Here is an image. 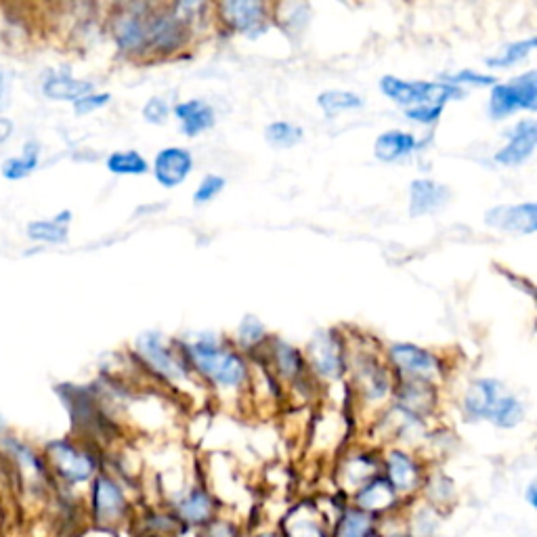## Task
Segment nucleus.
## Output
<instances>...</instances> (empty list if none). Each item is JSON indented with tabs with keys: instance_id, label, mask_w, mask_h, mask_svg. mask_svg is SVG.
Here are the masks:
<instances>
[{
	"instance_id": "473e14b6",
	"label": "nucleus",
	"mask_w": 537,
	"mask_h": 537,
	"mask_svg": "<svg viewBox=\"0 0 537 537\" xmlns=\"http://www.w3.org/2000/svg\"><path fill=\"white\" fill-rule=\"evenodd\" d=\"M535 47V38H527V40H521V42H514V45H508L498 57H489L487 59V66L491 68H506V66H512V63L521 61L523 57H527Z\"/></svg>"
},
{
	"instance_id": "c03bdc74",
	"label": "nucleus",
	"mask_w": 537,
	"mask_h": 537,
	"mask_svg": "<svg viewBox=\"0 0 537 537\" xmlns=\"http://www.w3.org/2000/svg\"><path fill=\"white\" fill-rule=\"evenodd\" d=\"M13 135V122L7 118H0V145L9 141Z\"/></svg>"
},
{
	"instance_id": "49530a36",
	"label": "nucleus",
	"mask_w": 537,
	"mask_h": 537,
	"mask_svg": "<svg viewBox=\"0 0 537 537\" xmlns=\"http://www.w3.org/2000/svg\"><path fill=\"white\" fill-rule=\"evenodd\" d=\"M9 468H5V464H3V460H0V485H7L9 483Z\"/></svg>"
},
{
	"instance_id": "f8f14e48",
	"label": "nucleus",
	"mask_w": 537,
	"mask_h": 537,
	"mask_svg": "<svg viewBox=\"0 0 537 537\" xmlns=\"http://www.w3.org/2000/svg\"><path fill=\"white\" fill-rule=\"evenodd\" d=\"M510 143L496 154V162L506 166H519L535 152L537 126L533 120H523L510 131Z\"/></svg>"
},
{
	"instance_id": "6ab92c4d",
	"label": "nucleus",
	"mask_w": 537,
	"mask_h": 537,
	"mask_svg": "<svg viewBox=\"0 0 537 537\" xmlns=\"http://www.w3.org/2000/svg\"><path fill=\"white\" fill-rule=\"evenodd\" d=\"M45 95L53 101H78L82 97L91 95L93 84L84 82V80H76L70 74H53L47 78L45 87H42Z\"/></svg>"
},
{
	"instance_id": "37998d69",
	"label": "nucleus",
	"mask_w": 537,
	"mask_h": 537,
	"mask_svg": "<svg viewBox=\"0 0 537 537\" xmlns=\"http://www.w3.org/2000/svg\"><path fill=\"white\" fill-rule=\"evenodd\" d=\"M525 502L529 504L531 510H537V483L531 481L525 489Z\"/></svg>"
},
{
	"instance_id": "7ed1b4c3",
	"label": "nucleus",
	"mask_w": 537,
	"mask_h": 537,
	"mask_svg": "<svg viewBox=\"0 0 537 537\" xmlns=\"http://www.w3.org/2000/svg\"><path fill=\"white\" fill-rule=\"evenodd\" d=\"M380 91L401 105H441L451 99L460 97L462 91L456 84L447 82H405L395 76H386L380 80Z\"/></svg>"
},
{
	"instance_id": "a19ab883",
	"label": "nucleus",
	"mask_w": 537,
	"mask_h": 537,
	"mask_svg": "<svg viewBox=\"0 0 537 537\" xmlns=\"http://www.w3.org/2000/svg\"><path fill=\"white\" fill-rule=\"evenodd\" d=\"M456 82V87H458V82H466V84H477V87H489V84H496V78H491V76H485V74H477V72H470V70H464L456 76H451V84Z\"/></svg>"
},
{
	"instance_id": "f257e3e1",
	"label": "nucleus",
	"mask_w": 537,
	"mask_h": 537,
	"mask_svg": "<svg viewBox=\"0 0 537 537\" xmlns=\"http://www.w3.org/2000/svg\"><path fill=\"white\" fill-rule=\"evenodd\" d=\"M89 525L110 529V531H122L128 523H131V500H128L124 487L105 472L91 481L89 487V500L87 510Z\"/></svg>"
},
{
	"instance_id": "e433bc0d",
	"label": "nucleus",
	"mask_w": 537,
	"mask_h": 537,
	"mask_svg": "<svg viewBox=\"0 0 537 537\" xmlns=\"http://www.w3.org/2000/svg\"><path fill=\"white\" fill-rule=\"evenodd\" d=\"M265 334V328L259 319H254V317H246L242 324H240V340L244 342V345H256V342H259Z\"/></svg>"
},
{
	"instance_id": "f3484780",
	"label": "nucleus",
	"mask_w": 537,
	"mask_h": 537,
	"mask_svg": "<svg viewBox=\"0 0 537 537\" xmlns=\"http://www.w3.org/2000/svg\"><path fill=\"white\" fill-rule=\"evenodd\" d=\"M447 198H449V189L445 185L420 179L412 183L410 210L414 217H422V214L441 208L447 202Z\"/></svg>"
},
{
	"instance_id": "2f4dec72",
	"label": "nucleus",
	"mask_w": 537,
	"mask_h": 537,
	"mask_svg": "<svg viewBox=\"0 0 537 537\" xmlns=\"http://www.w3.org/2000/svg\"><path fill=\"white\" fill-rule=\"evenodd\" d=\"M267 139L275 147H294L303 141V128H298L290 122H273L267 128Z\"/></svg>"
},
{
	"instance_id": "4be33fe9",
	"label": "nucleus",
	"mask_w": 537,
	"mask_h": 537,
	"mask_svg": "<svg viewBox=\"0 0 537 537\" xmlns=\"http://www.w3.org/2000/svg\"><path fill=\"white\" fill-rule=\"evenodd\" d=\"M418 141L414 135L403 131H389L382 133L376 141V156L384 162H397L405 156H410L416 149Z\"/></svg>"
},
{
	"instance_id": "c85d7f7f",
	"label": "nucleus",
	"mask_w": 537,
	"mask_h": 537,
	"mask_svg": "<svg viewBox=\"0 0 537 537\" xmlns=\"http://www.w3.org/2000/svg\"><path fill=\"white\" fill-rule=\"evenodd\" d=\"M38 166V145L36 143H28L24 147V154L11 158L3 164V177L9 181H19L30 177Z\"/></svg>"
},
{
	"instance_id": "a18cd8bd",
	"label": "nucleus",
	"mask_w": 537,
	"mask_h": 537,
	"mask_svg": "<svg viewBox=\"0 0 537 537\" xmlns=\"http://www.w3.org/2000/svg\"><path fill=\"white\" fill-rule=\"evenodd\" d=\"M5 97H7V80H5V74L0 72V107L5 105Z\"/></svg>"
},
{
	"instance_id": "9d476101",
	"label": "nucleus",
	"mask_w": 537,
	"mask_h": 537,
	"mask_svg": "<svg viewBox=\"0 0 537 537\" xmlns=\"http://www.w3.org/2000/svg\"><path fill=\"white\" fill-rule=\"evenodd\" d=\"M487 223L502 231L533 233L537 229V210L533 202L519 206H496L487 212Z\"/></svg>"
},
{
	"instance_id": "72a5a7b5",
	"label": "nucleus",
	"mask_w": 537,
	"mask_h": 537,
	"mask_svg": "<svg viewBox=\"0 0 537 537\" xmlns=\"http://www.w3.org/2000/svg\"><path fill=\"white\" fill-rule=\"evenodd\" d=\"M198 537H244L242 527L235 523L233 519L219 517L212 519L208 525L198 529Z\"/></svg>"
},
{
	"instance_id": "aec40b11",
	"label": "nucleus",
	"mask_w": 537,
	"mask_h": 537,
	"mask_svg": "<svg viewBox=\"0 0 537 537\" xmlns=\"http://www.w3.org/2000/svg\"><path fill=\"white\" fill-rule=\"evenodd\" d=\"M500 397V384L496 380H477L466 395V410L472 418H487L493 403Z\"/></svg>"
},
{
	"instance_id": "5701e85b",
	"label": "nucleus",
	"mask_w": 537,
	"mask_h": 537,
	"mask_svg": "<svg viewBox=\"0 0 537 537\" xmlns=\"http://www.w3.org/2000/svg\"><path fill=\"white\" fill-rule=\"evenodd\" d=\"M311 355H313V361H315V368L319 374L324 376H338L340 370H342V355H340V349L336 345V340L321 334L315 338L313 347H311Z\"/></svg>"
},
{
	"instance_id": "4468645a",
	"label": "nucleus",
	"mask_w": 537,
	"mask_h": 537,
	"mask_svg": "<svg viewBox=\"0 0 537 537\" xmlns=\"http://www.w3.org/2000/svg\"><path fill=\"white\" fill-rule=\"evenodd\" d=\"M391 359L401 372L412 374L416 378H431L439 372L437 357L414 345H395L391 349Z\"/></svg>"
},
{
	"instance_id": "ea45409f",
	"label": "nucleus",
	"mask_w": 537,
	"mask_h": 537,
	"mask_svg": "<svg viewBox=\"0 0 537 537\" xmlns=\"http://www.w3.org/2000/svg\"><path fill=\"white\" fill-rule=\"evenodd\" d=\"M112 97L110 95H107V93H103V95H87V97H82V99H78L76 103H74V110H76V114H91V112H95V110H99V107H103L107 101H110Z\"/></svg>"
},
{
	"instance_id": "f03ea898",
	"label": "nucleus",
	"mask_w": 537,
	"mask_h": 537,
	"mask_svg": "<svg viewBox=\"0 0 537 537\" xmlns=\"http://www.w3.org/2000/svg\"><path fill=\"white\" fill-rule=\"evenodd\" d=\"M42 458H45L51 479H55L61 487L76 489L80 485H91V481L99 475L97 458L91 451L70 441L49 443Z\"/></svg>"
},
{
	"instance_id": "f704fd0d",
	"label": "nucleus",
	"mask_w": 537,
	"mask_h": 537,
	"mask_svg": "<svg viewBox=\"0 0 537 537\" xmlns=\"http://www.w3.org/2000/svg\"><path fill=\"white\" fill-rule=\"evenodd\" d=\"M275 357H277L279 370H282L286 376H294L300 370V355L292 347H288L286 342H277Z\"/></svg>"
},
{
	"instance_id": "7c9ffc66",
	"label": "nucleus",
	"mask_w": 537,
	"mask_h": 537,
	"mask_svg": "<svg viewBox=\"0 0 537 537\" xmlns=\"http://www.w3.org/2000/svg\"><path fill=\"white\" fill-rule=\"evenodd\" d=\"M319 105L324 107L326 114H340V112L357 110V107L363 105V101L361 97L349 91H326L319 95Z\"/></svg>"
},
{
	"instance_id": "4c0bfd02",
	"label": "nucleus",
	"mask_w": 537,
	"mask_h": 537,
	"mask_svg": "<svg viewBox=\"0 0 537 537\" xmlns=\"http://www.w3.org/2000/svg\"><path fill=\"white\" fill-rule=\"evenodd\" d=\"M443 112L441 105H418V107H412V110H407V118L414 120V122H420V124H433L439 120Z\"/></svg>"
},
{
	"instance_id": "39448f33",
	"label": "nucleus",
	"mask_w": 537,
	"mask_h": 537,
	"mask_svg": "<svg viewBox=\"0 0 537 537\" xmlns=\"http://www.w3.org/2000/svg\"><path fill=\"white\" fill-rule=\"evenodd\" d=\"M535 87H537L535 72H527L508 84H496L489 99L491 118L500 120L512 114L514 110H519V107H523V110H535L537 107Z\"/></svg>"
},
{
	"instance_id": "cd10ccee",
	"label": "nucleus",
	"mask_w": 537,
	"mask_h": 537,
	"mask_svg": "<svg viewBox=\"0 0 537 537\" xmlns=\"http://www.w3.org/2000/svg\"><path fill=\"white\" fill-rule=\"evenodd\" d=\"M523 416H525L523 403L517 397H510V395L502 397L500 395L498 401L493 403L487 420H491L500 428H512V426H517L519 422H523Z\"/></svg>"
},
{
	"instance_id": "09e8293b",
	"label": "nucleus",
	"mask_w": 537,
	"mask_h": 537,
	"mask_svg": "<svg viewBox=\"0 0 537 537\" xmlns=\"http://www.w3.org/2000/svg\"><path fill=\"white\" fill-rule=\"evenodd\" d=\"M368 537H382V535H380V533H378V531H376V529H374V531H372V533H370V535H368Z\"/></svg>"
},
{
	"instance_id": "58836bf2",
	"label": "nucleus",
	"mask_w": 537,
	"mask_h": 537,
	"mask_svg": "<svg viewBox=\"0 0 537 537\" xmlns=\"http://www.w3.org/2000/svg\"><path fill=\"white\" fill-rule=\"evenodd\" d=\"M168 114H170V107H168V103H166L164 99H160V97L149 99V101L145 103V107H143V116H145V120L154 122V124H162V122L168 118Z\"/></svg>"
},
{
	"instance_id": "20e7f679",
	"label": "nucleus",
	"mask_w": 537,
	"mask_h": 537,
	"mask_svg": "<svg viewBox=\"0 0 537 537\" xmlns=\"http://www.w3.org/2000/svg\"><path fill=\"white\" fill-rule=\"evenodd\" d=\"M191 359L198 365V370L210 376L217 384L223 386H238L246 378V365L235 355L221 351L212 342H198L191 347Z\"/></svg>"
},
{
	"instance_id": "c9c22d12",
	"label": "nucleus",
	"mask_w": 537,
	"mask_h": 537,
	"mask_svg": "<svg viewBox=\"0 0 537 537\" xmlns=\"http://www.w3.org/2000/svg\"><path fill=\"white\" fill-rule=\"evenodd\" d=\"M225 187V179L217 177V175H208L202 185L198 187V191L193 193V200H196L198 204H204V202H210L214 196H219V193L223 191Z\"/></svg>"
},
{
	"instance_id": "a211bd4d",
	"label": "nucleus",
	"mask_w": 537,
	"mask_h": 537,
	"mask_svg": "<svg viewBox=\"0 0 537 537\" xmlns=\"http://www.w3.org/2000/svg\"><path fill=\"white\" fill-rule=\"evenodd\" d=\"M175 114L183 126L185 135H189V137H196V135L208 131V128L214 124L212 107L200 99L179 103Z\"/></svg>"
},
{
	"instance_id": "9b49d317",
	"label": "nucleus",
	"mask_w": 537,
	"mask_h": 537,
	"mask_svg": "<svg viewBox=\"0 0 537 537\" xmlns=\"http://www.w3.org/2000/svg\"><path fill=\"white\" fill-rule=\"evenodd\" d=\"M191 154L181 147H166L156 156L154 162V175L160 185L164 187H177L181 185L191 173Z\"/></svg>"
},
{
	"instance_id": "423d86ee",
	"label": "nucleus",
	"mask_w": 537,
	"mask_h": 537,
	"mask_svg": "<svg viewBox=\"0 0 537 537\" xmlns=\"http://www.w3.org/2000/svg\"><path fill=\"white\" fill-rule=\"evenodd\" d=\"M279 533L282 537H332V523L313 502H300L284 514Z\"/></svg>"
},
{
	"instance_id": "2eb2a0df",
	"label": "nucleus",
	"mask_w": 537,
	"mask_h": 537,
	"mask_svg": "<svg viewBox=\"0 0 537 537\" xmlns=\"http://www.w3.org/2000/svg\"><path fill=\"white\" fill-rule=\"evenodd\" d=\"M183 38L185 28L179 15H162L156 17L152 24H147V42L160 51H173L181 47Z\"/></svg>"
},
{
	"instance_id": "dca6fc26",
	"label": "nucleus",
	"mask_w": 537,
	"mask_h": 537,
	"mask_svg": "<svg viewBox=\"0 0 537 537\" xmlns=\"http://www.w3.org/2000/svg\"><path fill=\"white\" fill-rule=\"evenodd\" d=\"M137 347H139L141 355L145 357V361L162 376H166V378L183 376L181 365L175 361L173 355H170V351L164 349L158 334H143L137 342Z\"/></svg>"
},
{
	"instance_id": "6e6552de",
	"label": "nucleus",
	"mask_w": 537,
	"mask_h": 537,
	"mask_svg": "<svg viewBox=\"0 0 537 537\" xmlns=\"http://www.w3.org/2000/svg\"><path fill=\"white\" fill-rule=\"evenodd\" d=\"M219 508H221L219 500L214 498L208 489L193 487L187 493H183L173 512L177 514V519L181 521L183 527L202 529L212 519L219 517L221 514Z\"/></svg>"
},
{
	"instance_id": "ddd939ff",
	"label": "nucleus",
	"mask_w": 537,
	"mask_h": 537,
	"mask_svg": "<svg viewBox=\"0 0 537 537\" xmlns=\"http://www.w3.org/2000/svg\"><path fill=\"white\" fill-rule=\"evenodd\" d=\"M221 13L225 17V21L246 34H259L265 30V5L256 3V0H248V3H240V0H235V3H223Z\"/></svg>"
},
{
	"instance_id": "de8ad7c7",
	"label": "nucleus",
	"mask_w": 537,
	"mask_h": 537,
	"mask_svg": "<svg viewBox=\"0 0 537 537\" xmlns=\"http://www.w3.org/2000/svg\"><path fill=\"white\" fill-rule=\"evenodd\" d=\"M254 537H282V533L275 531V529H269V531H261L259 535H254Z\"/></svg>"
},
{
	"instance_id": "412c9836",
	"label": "nucleus",
	"mask_w": 537,
	"mask_h": 537,
	"mask_svg": "<svg viewBox=\"0 0 537 537\" xmlns=\"http://www.w3.org/2000/svg\"><path fill=\"white\" fill-rule=\"evenodd\" d=\"M378 477V464L368 456L351 458L340 470V485L345 491H359L365 483Z\"/></svg>"
},
{
	"instance_id": "0eeeda50",
	"label": "nucleus",
	"mask_w": 537,
	"mask_h": 537,
	"mask_svg": "<svg viewBox=\"0 0 537 537\" xmlns=\"http://www.w3.org/2000/svg\"><path fill=\"white\" fill-rule=\"evenodd\" d=\"M399 504L401 500L395 489L380 475L353 493V508L368 514L374 521L391 517Z\"/></svg>"
},
{
	"instance_id": "c756f323",
	"label": "nucleus",
	"mask_w": 537,
	"mask_h": 537,
	"mask_svg": "<svg viewBox=\"0 0 537 537\" xmlns=\"http://www.w3.org/2000/svg\"><path fill=\"white\" fill-rule=\"evenodd\" d=\"M107 168L114 175H145L147 162L139 152H116L107 158Z\"/></svg>"
},
{
	"instance_id": "1a4fd4ad",
	"label": "nucleus",
	"mask_w": 537,
	"mask_h": 537,
	"mask_svg": "<svg viewBox=\"0 0 537 537\" xmlns=\"http://www.w3.org/2000/svg\"><path fill=\"white\" fill-rule=\"evenodd\" d=\"M384 470H386L384 479L395 489L399 500L412 498L414 493H418L424 487V477L418 462L410 454H405V451L399 449L391 451L384 460Z\"/></svg>"
},
{
	"instance_id": "a878e982",
	"label": "nucleus",
	"mask_w": 537,
	"mask_h": 537,
	"mask_svg": "<svg viewBox=\"0 0 537 537\" xmlns=\"http://www.w3.org/2000/svg\"><path fill=\"white\" fill-rule=\"evenodd\" d=\"M116 40L124 51H139L147 45V24L141 15H122L116 24Z\"/></svg>"
},
{
	"instance_id": "79ce46f5",
	"label": "nucleus",
	"mask_w": 537,
	"mask_h": 537,
	"mask_svg": "<svg viewBox=\"0 0 537 537\" xmlns=\"http://www.w3.org/2000/svg\"><path fill=\"white\" fill-rule=\"evenodd\" d=\"M78 537H120V533L118 531H110V529H101V527L87 525V527H82V531L78 533Z\"/></svg>"
},
{
	"instance_id": "b1692460",
	"label": "nucleus",
	"mask_w": 537,
	"mask_h": 537,
	"mask_svg": "<svg viewBox=\"0 0 537 537\" xmlns=\"http://www.w3.org/2000/svg\"><path fill=\"white\" fill-rule=\"evenodd\" d=\"M376 529V521L357 508L340 512L338 521L332 525V537H368Z\"/></svg>"
},
{
	"instance_id": "bb28decb",
	"label": "nucleus",
	"mask_w": 537,
	"mask_h": 537,
	"mask_svg": "<svg viewBox=\"0 0 537 537\" xmlns=\"http://www.w3.org/2000/svg\"><path fill=\"white\" fill-rule=\"evenodd\" d=\"M403 521L410 537H435L441 525L439 510L428 502L420 504L414 512H410V517H405Z\"/></svg>"
},
{
	"instance_id": "393cba45",
	"label": "nucleus",
	"mask_w": 537,
	"mask_h": 537,
	"mask_svg": "<svg viewBox=\"0 0 537 537\" xmlns=\"http://www.w3.org/2000/svg\"><path fill=\"white\" fill-rule=\"evenodd\" d=\"M70 212H61L53 219L47 221H34L28 227V235L34 242L42 244H63L68 240V225H70Z\"/></svg>"
}]
</instances>
